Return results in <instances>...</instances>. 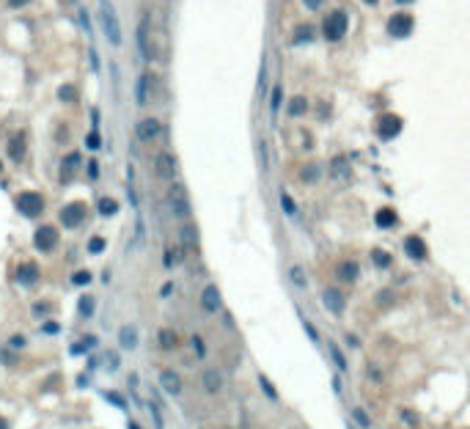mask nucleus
Wrapping results in <instances>:
<instances>
[{
  "mask_svg": "<svg viewBox=\"0 0 470 429\" xmlns=\"http://www.w3.org/2000/svg\"><path fill=\"white\" fill-rule=\"evenodd\" d=\"M346 31H349V17H346L344 9L328 11L325 19H322V28H319V33H322L328 42H341L346 36Z\"/></svg>",
  "mask_w": 470,
  "mask_h": 429,
  "instance_id": "obj_1",
  "label": "nucleus"
},
{
  "mask_svg": "<svg viewBox=\"0 0 470 429\" xmlns=\"http://www.w3.org/2000/svg\"><path fill=\"white\" fill-rule=\"evenodd\" d=\"M99 22H102L105 36L110 39V44L119 47L121 44V22H119V14H115L110 0H99Z\"/></svg>",
  "mask_w": 470,
  "mask_h": 429,
  "instance_id": "obj_2",
  "label": "nucleus"
},
{
  "mask_svg": "<svg viewBox=\"0 0 470 429\" xmlns=\"http://www.w3.org/2000/svg\"><path fill=\"white\" fill-rule=\"evenodd\" d=\"M168 207H171V215L176 220H190L193 204H190V195H187L185 185H171V190H168Z\"/></svg>",
  "mask_w": 470,
  "mask_h": 429,
  "instance_id": "obj_3",
  "label": "nucleus"
},
{
  "mask_svg": "<svg viewBox=\"0 0 470 429\" xmlns=\"http://www.w3.org/2000/svg\"><path fill=\"white\" fill-rule=\"evenodd\" d=\"M157 85H160V80H157V74L152 72H143L138 77V85H135V99H138L140 107L152 105V102L157 99Z\"/></svg>",
  "mask_w": 470,
  "mask_h": 429,
  "instance_id": "obj_4",
  "label": "nucleus"
},
{
  "mask_svg": "<svg viewBox=\"0 0 470 429\" xmlns=\"http://www.w3.org/2000/svg\"><path fill=\"white\" fill-rule=\"evenodd\" d=\"M388 36H393V39H407L413 33L415 28V19L413 14H407V11H396V14H391L388 17Z\"/></svg>",
  "mask_w": 470,
  "mask_h": 429,
  "instance_id": "obj_5",
  "label": "nucleus"
},
{
  "mask_svg": "<svg viewBox=\"0 0 470 429\" xmlns=\"http://www.w3.org/2000/svg\"><path fill=\"white\" fill-rule=\"evenodd\" d=\"M17 209L22 212L25 217H36L44 212V198L42 193H36V190H25V193L17 195Z\"/></svg>",
  "mask_w": 470,
  "mask_h": 429,
  "instance_id": "obj_6",
  "label": "nucleus"
},
{
  "mask_svg": "<svg viewBox=\"0 0 470 429\" xmlns=\"http://www.w3.org/2000/svg\"><path fill=\"white\" fill-rule=\"evenodd\" d=\"M176 171H179V162H176L173 152H160L154 157V176L162 182H173L176 179Z\"/></svg>",
  "mask_w": 470,
  "mask_h": 429,
  "instance_id": "obj_7",
  "label": "nucleus"
},
{
  "mask_svg": "<svg viewBox=\"0 0 470 429\" xmlns=\"http://www.w3.org/2000/svg\"><path fill=\"white\" fill-rule=\"evenodd\" d=\"M135 135H138L140 143H154V140L162 135V121L154 119V116H149V119H140L138 124H135Z\"/></svg>",
  "mask_w": 470,
  "mask_h": 429,
  "instance_id": "obj_8",
  "label": "nucleus"
},
{
  "mask_svg": "<svg viewBox=\"0 0 470 429\" xmlns=\"http://www.w3.org/2000/svg\"><path fill=\"white\" fill-rule=\"evenodd\" d=\"M83 220H85V204L83 201H72L61 209V223L66 228H77Z\"/></svg>",
  "mask_w": 470,
  "mask_h": 429,
  "instance_id": "obj_9",
  "label": "nucleus"
},
{
  "mask_svg": "<svg viewBox=\"0 0 470 429\" xmlns=\"http://www.w3.org/2000/svg\"><path fill=\"white\" fill-rule=\"evenodd\" d=\"M138 50H140L143 61H154V55H152V17L149 14L138 25Z\"/></svg>",
  "mask_w": 470,
  "mask_h": 429,
  "instance_id": "obj_10",
  "label": "nucleus"
},
{
  "mask_svg": "<svg viewBox=\"0 0 470 429\" xmlns=\"http://www.w3.org/2000/svg\"><path fill=\"white\" fill-rule=\"evenodd\" d=\"M201 308L207 311V314H217V311L223 308V297H220V289H217L215 283H207L201 292Z\"/></svg>",
  "mask_w": 470,
  "mask_h": 429,
  "instance_id": "obj_11",
  "label": "nucleus"
},
{
  "mask_svg": "<svg viewBox=\"0 0 470 429\" xmlns=\"http://www.w3.org/2000/svg\"><path fill=\"white\" fill-rule=\"evenodd\" d=\"M399 132H401V119H399V116L385 113L383 119L377 121V135H379L383 140H393Z\"/></svg>",
  "mask_w": 470,
  "mask_h": 429,
  "instance_id": "obj_12",
  "label": "nucleus"
},
{
  "mask_svg": "<svg viewBox=\"0 0 470 429\" xmlns=\"http://www.w3.org/2000/svg\"><path fill=\"white\" fill-rule=\"evenodd\" d=\"M322 305L330 311L333 317H341V314H344V305H346V303H344V295L336 289V286H328V289L322 292Z\"/></svg>",
  "mask_w": 470,
  "mask_h": 429,
  "instance_id": "obj_13",
  "label": "nucleus"
},
{
  "mask_svg": "<svg viewBox=\"0 0 470 429\" xmlns=\"http://www.w3.org/2000/svg\"><path fill=\"white\" fill-rule=\"evenodd\" d=\"M404 253L413 259V262H424V259L429 256V248H426V242L421 240L418 234H407L404 237Z\"/></svg>",
  "mask_w": 470,
  "mask_h": 429,
  "instance_id": "obj_14",
  "label": "nucleus"
},
{
  "mask_svg": "<svg viewBox=\"0 0 470 429\" xmlns=\"http://www.w3.org/2000/svg\"><path fill=\"white\" fill-rule=\"evenodd\" d=\"M33 245H36L39 250H52L58 245V231L52 228V226H42V228H36V237H33Z\"/></svg>",
  "mask_w": 470,
  "mask_h": 429,
  "instance_id": "obj_15",
  "label": "nucleus"
},
{
  "mask_svg": "<svg viewBox=\"0 0 470 429\" xmlns=\"http://www.w3.org/2000/svg\"><path fill=\"white\" fill-rule=\"evenodd\" d=\"M336 278H338V281H344V283H355L360 278V264L355 262V259H344V262H338Z\"/></svg>",
  "mask_w": 470,
  "mask_h": 429,
  "instance_id": "obj_16",
  "label": "nucleus"
},
{
  "mask_svg": "<svg viewBox=\"0 0 470 429\" xmlns=\"http://www.w3.org/2000/svg\"><path fill=\"white\" fill-rule=\"evenodd\" d=\"M160 385H162V391L171 393V396H179V393H182V377L173 369H162L160 371Z\"/></svg>",
  "mask_w": 470,
  "mask_h": 429,
  "instance_id": "obj_17",
  "label": "nucleus"
},
{
  "mask_svg": "<svg viewBox=\"0 0 470 429\" xmlns=\"http://www.w3.org/2000/svg\"><path fill=\"white\" fill-rule=\"evenodd\" d=\"M201 383H203V391L207 393H220L223 391V371L220 369H203Z\"/></svg>",
  "mask_w": 470,
  "mask_h": 429,
  "instance_id": "obj_18",
  "label": "nucleus"
},
{
  "mask_svg": "<svg viewBox=\"0 0 470 429\" xmlns=\"http://www.w3.org/2000/svg\"><path fill=\"white\" fill-rule=\"evenodd\" d=\"M313 36H316V25L303 22V25H297V28L291 31V44H295V47L308 44V42H313Z\"/></svg>",
  "mask_w": 470,
  "mask_h": 429,
  "instance_id": "obj_19",
  "label": "nucleus"
},
{
  "mask_svg": "<svg viewBox=\"0 0 470 429\" xmlns=\"http://www.w3.org/2000/svg\"><path fill=\"white\" fill-rule=\"evenodd\" d=\"M17 281L22 283V286H33L39 281V267L33 262H22L17 267Z\"/></svg>",
  "mask_w": 470,
  "mask_h": 429,
  "instance_id": "obj_20",
  "label": "nucleus"
},
{
  "mask_svg": "<svg viewBox=\"0 0 470 429\" xmlns=\"http://www.w3.org/2000/svg\"><path fill=\"white\" fill-rule=\"evenodd\" d=\"M179 240H182V248L185 250H198V228L193 223H185L179 228Z\"/></svg>",
  "mask_w": 470,
  "mask_h": 429,
  "instance_id": "obj_21",
  "label": "nucleus"
},
{
  "mask_svg": "<svg viewBox=\"0 0 470 429\" xmlns=\"http://www.w3.org/2000/svg\"><path fill=\"white\" fill-rule=\"evenodd\" d=\"M319 179H322V165H319V162H308V165L300 168V182H305V185H316Z\"/></svg>",
  "mask_w": 470,
  "mask_h": 429,
  "instance_id": "obj_22",
  "label": "nucleus"
},
{
  "mask_svg": "<svg viewBox=\"0 0 470 429\" xmlns=\"http://www.w3.org/2000/svg\"><path fill=\"white\" fill-rule=\"evenodd\" d=\"M119 344H121V350H135L138 347V330L132 325H124L119 330Z\"/></svg>",
  "mask_w": 470,
  "mask_h": 429,
  "instance_id": "obj_23",
  "label": "nucleus"
},
{
  "mask_svg": "<svg viewBox=\"0 0 470 429\" xmlns=\"http://www.w3.org/2000/svg\"><path fill=\"white\" fill-rule=\"evenodd\" d=\"M157 344H160L162 350H176V347H179V336H176V330H171V328H162L157 333Z\"/></svg>",
  "mask_w": 470,
  "mask_h": 429,
  "instance_id": "obj_24",
  "label": "nucleus"
},
{
  "mask_svg": "<svg viewBox=\"0 0 470 429\" xmlns=\"http://www.w3.org/2000/svg\"><path fill=\"white\" fill-rule=\"evenodd\" d=\"M374 220H377L379 228H393V226L399 223V217H396V212H393L391 207H385V209H379V212H377V217H374Z\"/></svg>",
  "mask_w": 470,
  "mask_h": 429,
  "instance_id": "obj_25",
  "label": "nucleus"
},
{
  "mask_svg": "<svg viewBox=\"0 0 470 429\" xmlns=\"http://www.w3.org/2000/svg\"><path fill=\"white\" fill-rule=\"evenodd\" d=\"M286 110H289V116H291V119H300V116H305V113H308V99H305V97H295V99H289Z\"/></svg>",
  "mask_w": 470,
  "mask_h": 429,
  "instance_id": "obj_26",
  "label": "nucleus"
},
{
  "mask_svg": "<svg viewBox=\"0 0 470 429\" xmlns=\"http://www.w3.org/2000/svg\"><path fill=\"white\" fill-rule=\"evenodd\" d=\"M281 105H283V85L275 83V85H272V91H270V113L275 116L278 110H281Z\"/></svg>",
  "mask_w": 470,
  "mask_h": 429,
  "instance_id": "obj_27",
  "label": "nucleus"
},
{
  "mask_svg": "<svg viewBox=\"0 0 470 429\" xmlns=\"http://www.w3.org/2000/svg\"><path fill=\"white\" fill-rule=\"evenodd\" d=\"M9 154H11V160H14V162H19L25 157V140L19 138V135H14V138L9 140Z\"/></svg>",
  "mask_w": 470,
  "mask_h": 429,
  "instance_id": "obj_28",
  "label": "nucleus"
},
{
  "mask_svg": "<svg viewBox=\"0 0 470 429\" xmlns=\"http://www.w3.org/2000/svg\"><path fill=\"white\" fill-rule=\"evenodd\" d=\"M289 281L297 286V289H305L308 286V278H305V270L300 267V264H295V267L289 270Z\"/></svg>",
  "mask_w": 470,
  "mask_h": 429,
  "instance_id": "obj_29",
  "label": "nucleus"
},
{
  "mask_svg": "<svg viewBox=\"0 0 470 429\" xmlns=\"http://www.w3.org/2000/svg\"><path fill=\"white\" fill-rule=\"evenodd\" d=\"M278 198H281V209H283L286 217H297V204L291 201V195L286 193V190H281V195H278Z\"/></svg>",
  "mask_w": 470,
  "mask_h": 429,
  "instance_id": "obj_30",
  "label": "nucleus"
},
{
  "mask_svg": "<svg viewBox=\"0 0 470 429\" xmlns=\"http://www.w3.org/2000/svg\"><path fill=\"white\" fill-rule=\"evenodd\" d=\"M352 421L360 426V429H371V418H369V413L363 410V407H352Z\"/></svg>",
  "mask_w": 470,
  "mask_h": 429,
  "instance_id": "obj_31",
  "label": "nucleus"
},
{
  "mask_svg": "<svg viewBox=\"0 0 470 429\" xmlns=\"http://www.w3.org/2000/svg\"><path fill=\"white\" fill-rule=\"evenodd\" d=\"M97 209H99V215L110 217V215H115V212H119V201H115V198H99Z\"/></svg>",
  "mask_w": 470,
  "mask_h": 429,
  "instance_id": "obj_32",
  "label": "nucleus"
},
{
  "mask_svg": "<svg viewBox=\"0 0 470 429\" xmlns=\"http://www.w3.org/2000/svg\"><path fill=\"white\" fill-rule=\"evenodd\" d=\"M330 358H333V363H336L338 371H346V358H344V352L338 350L336 341H330Z\"/></svg>",
  "mask_w": 470,
  "mask_h": 429,
  "instance_id": "obj_33",
  "label": "nucleus"
},
{
  "mask_svg": "<svg viewBox=\"0 0 470 429\" xmlns=\"http://www.w3.org/2000/svg\"><path fill=\"white\" fill-rule=\"evenodd\" d=\"M258 388L264 391V396H267L270 402H278V391L272 388V383H270L267 377H264V374H258Z\"/></svg>",
  "mask_w": 470,
  "mask_h": 429,
  "instance_id": "obj_34",
  "label": "nucleus"
},
{
  "mask_svg": "<svg viewBox=\"0 0 470 429\" xmlns=\"http://www.w3.org/2000/svg\"><path fill=\"white\" fill-rule=\"evenodd\" d=\"M264 88H267V61H261V66H258V91H256L258 99L264 97Z\"/></svg>",
  "mask_w": 470,
  "mask_h": 429,
  "instance_id": "obj_35",
  "label": "nucleus"
},
{
  "mask_svg": "<svg viewBox=\"0 0 470 429\" xmlns=\"http://www.w3.org/2000/svg\"><path fill=\"white\" fill-rule=\"evenodd\" d=\"M300 322H303V330L308 333V338H311L313 344H319V341H322V338H319V330H316V328H313V325H311V319H305L303 314H300Z\"/></svg>",
  "mask_w": 470,
  "mask_h": 429,
  "instance_id": "obj_36",
  "label": "nucleus"
},
{
  "mask_svg": "<svg viewBox=\"0 0 470 429\" xmlns=\"http://www.w3.org/2000/svg\"><path fill=\"white\" fill-rule=\"evenodd\" d=\"M58 97L64 102H77V88L74 85H61L58 88Z\"/></svg>",
  "mask_w": 470,
  "mask_h": 429,
  "instance_id": "obj_37",
  "label": "nucleus"
},
{
  "mask_svg": "<svg viewBox=\"0 0 470 429\" xmlns=\"http://www.w3.org/2000/svg\"><path fill=\"white\" fill-rule=\"evenodd\" d=\"M77 165H80V154H77V152H72L69 157L64 160V168H66V174H74V171H77Z\"/></svg>",
  "mask_w": 470,
  "mask_h": 429,
  "instance_id": "obj_38",
  "label": "nucleus"
},
{
  "mask_svg": "<svg viewBox=\"0 0 470 429\" xmlns=\"http://www.w3.org/2000/svg\"><path fill=\"white\" fill-rule=\"evenodd\" d=\"M258 160H261V171L267 174L270 171V160H267V143L258 140Z\"/></svg>",
  "mask_w": 470,
  "mask_h": 429,
  "instance_id": "obj_39",
  "label": "nucleus"
},
{
  "mask_svg": "<svg viewBox=\"0 0 470 429\" xmlns=\"http://www.w3.org/2000/svg\"><path fill=\"white\" fill-rule=\"evenodd\" d=\"M179 262H182V250L168 248L165 250V267H173V264H179Z\"/></svg>",
  "mask_w": 470,
  "mask_h": 429,
  "instance_id": "obj_40",
  "label": "nucleus"
},
{
  "mask_svg": "<svg viewBox=\"0 0 470 429\" xmlns=\"http://www.w3.org/2000/svg\"><path fill=\"white\" fill-rule=\"evenodd\" d=\"M374 264H377V267H391V256L385 253V250H374Z\"/></svg>",
  "mask_w": 470,
  "mask_h": 429,
  "instance_id": "obj_41",
  "label": "nucleus"
},
{
  "mask_svg": "<svg viewBox=\"0 0 470 429\" xmlns=\"http://www.w3.org/2000/svg\"><path fill=\"white\" fill-rule=\"evenodd\" d=\"M190 341H193L195 355H198V358H207V344H203V338H201V336H193Z\"/></svg>",
  "mask_w": 470,
  "mask_h": 429,
  "instance_id": "obj_42",
  "label": "nucleus"
},
{
  "mask_svg": "<svg viewBox=\"0 0 470 429\" xmlns=\"http://www.w3.org/2000/svg\"><path fill=\"white\" fill-rule=\"evenodd\" d=\"M80 314H83V317L94 314V297H83V300H80Z\"/></svg>",
  "mask_w": 470,
  "mask_h": 429,
  "instance_id": "obj_43",
  "label": "nucleus"
},
{
  "mask_svg": "<svg viewBox=\"0 0 470 429\" xmlns=\"http://www.w3.org/2000/svg\"><path fill=\"white\" fill-rule=\"evenodd\" d=\"M149 413L154 415V424H157V429H165V421H162V413H160V407H157L154 402L149 405Z\"/></svg>",
  "mask_w": 470,
  "mask_h": 429,
  "instance_id": "obj_44",
  "label": "nucleus"
},
{
  "mask_svg": "<svg viewBox=\"0 0 470 429\" xmlns=\"http://www.w3.org/2000/svg\"><path fill=\"white\" fill-rule=\"evenodd\" d=\"M88 281H91V272H88V270H80V272H74V275H72V283H77V286H83Z\"/></svg>",
  "mask_w": 470,
  "mask_h": 429,
  "instance_id": "obj_45",
  "label": "nucleus"
},
{
  "mask_svg": "<svg viewBox=\"0 0 470 429\" xmlns=\"http://www.w3.org/2000/svg\"><path fill=\"white\" fill-rule=\"evenodd\" d=\"M105 240H102V237H94L91 242H88V250H91V253H102V250H105Z\"/></svg>",
  "mask_w": 470,
  "mask_h": 429,
  "instance_id": "obj_46",
  "label": "nucleus"
},
{
  "mask_svg": "<svg viewBox=\"0 0 470 429\" xmlns=\"http://www.w3.org/2000/svg\"><path fill=\"white\" fill-rule=\"evenodd\" d=\"M50 311H52L50 303H36V305H33V314H36V317H44V314H50Z\"/></svg>",
  "mask_w": 470,
  "mask_h": 429,
  "instance_id": "obj_47",
  "label": "nucleus"
},
{
  "mask_svg": "<svg viewBox=\"0 0 470 429\" xmlns=\"http://www.w3.org/2000/svg\"><path fill=\"white\" fill-rule=\"evenodd\" d=\"M85 146H88V149H91V152H97V149H99V135H97V129H94V132H91V135H88Z\"/></svg>",
  "mask_w": 470,
  "mask_h": 429,
  "instance_id": "obj_48",
  "label": "nucleus"
},
{
  "mask_svg": "<svg viewBox=\"0 0 470 429\" xmlns=\"http://www.w3.org/2000/svg\"><path fill=\"white\" fill-rule=\"evenodd\" d=\"M401 418H404L407 424H410V429H415V426H418V415H415V413H410V410H404V413H401Z\"/></svg>",
  "mask_w": 470,
  "mask_h": 429,
  "instance_id": "obj_49",
  "label": "nucleus"
},
{
  "mask_svg": "<svg viewBox=\"0 0 470 429\" xmlns=\"http://www.w3.org/2000/svg\"><path fill=\"white\" fill-rule=\"evenodd\" d=\"M105 399H110L115 407H127V405H124V399H121L119 393H113V391H105Z\"/></svg>",
  "mask_w": 470,
  "mask_h": 429,
  "instance_id": "obj_50",
  "label": "nucleus"
},
{
  "mask_svg": "<svg viewBox=\"0 0 470 429\" xmlns=\"http://www.w3.org/2000/svg\"><path fill=\"white\" fill-rule=\"evenodd\" d=\"M333 391H336L338 396H341V393H344V385H341V377H338V374H336V377H333Z\"/></svg>",
  "mask_w": 470,
  "mask_h": 429,
  "instance_id": "obj_51",
  "label": "nucleus"
},
{
  "mask_svg": "<svg viewBox=\"0 0 470 429\" xmlns=\"http://www.w3.org/2000/svg\"><path fill=\"white\" fill-rule=\"evenodd\" d=\"M303 3H305V9L316 11V9H319V6H322V3H325V0H303Z\"/></svg>",
  "mask_w": 470,
  "mask_h": 429,
  "instance_id": "obj_52",
  "label": "nucleus"
},
{
  "mask_svg": "<svg viewBox=\"0 0 470 429\" xmlns=\"http://www.w3.org/2000/svg\"><path fill=\"white\" fill-rule=\"evenodd\" d=\"M88 174H91V179H97V176H99V165H97V162H88Z\"/></svg>",
  "mask_w": 470,
  "mask_h": 429,
  "instance_id": "obj_53",
  "label": "nucleus"
},
{
  "mask_svg": "<svg viewBox=\"0 0 470 429\" xmlns=\"http://www.w3.org/2000/svg\"><path fill=\"white\" fill-rule=\"evenodd\" d=\"M11 347H25V336H11Z\"/></svg>",
  "mask_w": 470,
  "mask_h": 429,
  "instance_id": "obj_54",
  "label": "nucleus"
},
{
  "mask_svg": "<svg viewBox=\"0 0 470 429\" xmlns=\"http://www.w3.org/2000/svg\"><path fill=\"white\" fill-rule=\"evenodd\" d=\"M9 3H11V6H25L28 0H9Z\"/></svg>",
  "mask_w": 470,
  "mask_h": 429,
  "instance_id": "obj_55",
  "label": "nucleus"
},
{
  "mask_svg": "<svg viewBox=\"0 0 470 429\" xmlns=\"http://www.w3.org/2000/svg\"><path fill=\"white\" fill-rule=\"evenodd\" d=\"M0 429H9V421H6L3 415H0Z\"/></svg>",
  "mask_w": 470,
  "mask_h": 429,
  "instance_id": "obj_56",
  "label": "nucleus"
},
{
  "mask_svg": "<svg viewBox=\"0 0 470 429\" xmlns=\"http://www.w3.org/2000/svg\"><path fill=\"white\" fill-rule=\"evenodd\" d=\"M127 426H129V429H140L138 424H135V421H129V424H127Z\"/></svg>",
  "mask_w": 470,
  "mask_h": 429,
  "instance_id": "obj_57",
  "label": "nucleus"
},
{
  "mask_svg": "<svg viewBox=\"0 0 470 429\" xmlns=\"http://www.w3.org/2000/svg\"><path fill=\"white\" fill-rule=\"evenodd\" d=\"M363 3H369V6H374V3H377V0H363Z\"/></svg>",
  "mask_w": 470,
  "mask_h": 429,
  "instance_id": "obj_58",
  "label": "nucleus"
},
{
  "mask_svg": "<svg viewBox=\"0 0 470 429\" xmlns=\"http://www.w3.org/2000/svg\"><path fill=\"white\" fill-rule=\"evenodd\" d=\"M396 3H413V0H396Z\"/></svg>",
  "mask_w": 470,
  "mask_h": 429,
  "instance_id": "obj_59",
  "label": "nucleus"
}]
</instances>
